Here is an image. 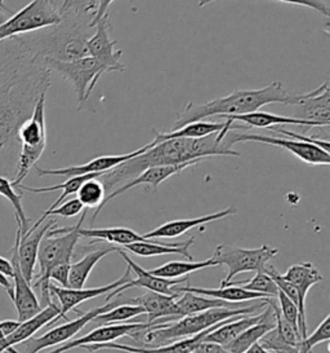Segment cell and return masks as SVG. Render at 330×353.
Returning <instances> with one entry per match:
<instances>
[{"instance_id":"1","label":"cell","mask_w":330,"mask_h":353,"mask_svg":"<svg viewBox=\"0 0 330 353\" xmlns=\"http://www.w3.org/2000/svg\"><path fill=\"white\" fill-rule=\"evenodd\" d=\"M51 85V70L14 38L0 42V167L20 146L19 130Z\"/></svg>"},{"instance_id":"2","label":"cell","mask_w":330,"mask_h":353,"mask_svg":"<svg viewBox=\"0 0 330 353\" xmlns=\"http://www.w3.org/2000/svg\"><path fill=\"white\" fill-rule=\"evenodd\" d=\"M151 143L153 146L144 153L103 174L101 181L109 194L150 167L175 166L184 163L195 166L210 157H240L239 152L227 148L223 139L219 137V132L201 139L179 137L160 143L153 140Z\"/></svg>"},{"instance_id":"3","label":"cell","mask_w":330,"mask_h":353,"mask_svg":"<svg viewBox=\"0 0 330 353\" xmlns=\"http://www.w3.org/2000/svg\"><path fill=\"white\" fill-rule=\"evenodd\" d=\"M92 19L62 14L60 23L38 32L14 37L21 46L41 60L72 61L88 56L87 41L91 37Z\"/></svg>"},{"instance_id":"4","label":"cell","mask_w":330,"mask_h":353,"mask_svg":"<svg viewBox=\"0 0 330 353\" xmlns=\"http://www.w3.org/2000/svg\"><path fill=\"white\" fill-rule=\"evenodd\" d=\"M293 94L280 82H272L258 90H237L223 97L210 100L206 104L188 103L185 110L177 115L175 127L170 131L184 125L203 121L210 117H228L258 112L262 106L270 104H289Z\"/></svg>"},{"instance_id":"5","label":"cell","mask_w":330,"mask_h":353,"mask_svg":"<svg viewBox=\"0 0 330 353\" xmlns=\"http://www.w3.org/2000/svg\"><path fill=\"white\" fill-rule=\"evenodd\" d=\"M267 299V298H266ZM266 299L243 308H213L190 316H184L175 322L153 323L129 335L137 347H159L169 343L178 342L204 332L219 322L226 321L236 316L254 314L258 310L266 307Z\"/></svg>"},{"instance_id":"6","label":"cell","mask_w":330,"mask_h":353,"mask_svg":"<svg viewBox=\"0 0 330 353\" xmlns=\"http://www.w3.org/2000/svg\"><path fill=\"white\" fill-rule=\"evenodd\" d=\"M88 208L82 210V215L76 225L67 227V228L50 229L45 236L43 237L38 252V263H39V273L36 277L32 279L31 286L41 289V308L50 305L52 301L51 280L50 273L51 270L60 265V264H69L72 263L74 250L78 245L80 239V228L82 221L87 216Z\"/></svg>"},{"instance_id":"7","label":"cell","mask_w":330,"mask_h":353,"mask_svg":"<svg viewBox=\"0 0 330 353\" xmlns=\"http://www.w3.org/2000/svg\"><path fill=\"white\" fill-rule=\"evenodd\" d=\"M45 96L41 94L34 106L32 114L19 130L20 153L16 168V176L12 180L13 187L20 185L29 175L31 168L39 161L47 148V125H45Z\"/></svg>"},{"instance_id":"8","label":"cell","mask_w":330,"mask_h":353,"mask_svg":"<svg viewBox=\"0 0 330 353\" xmlns=\"http://www.w3.org/2000/svg\"><path fill=\"white\" fill-rule=\"evenodd\" d=\"M62 20L57 0H31L0 26V42L22 34L51 28Z\"/></svg>"},{"instance_id":"9","label":"cell","mask_w":330,"mask_h":353,"mask_svg":"<svg viewBox=\"0 0 330 353\" xmlns=\"http://www.w3.org/2000/svg\"><path fill=\"white\" fill-rule=\"evenodd\" d=\"M278 254V249L262 245L258 249H243L232 245H219L212 259L217 265H226L227 276L221 281V286L234 280L237 274L245 272H265L268 261L274 259Z\"/></svg>"},{"instance_id":"10","label":"cell","mask_w":330,"mask_h":353,"mask_svg":"<svg viewBox=\"0 0 330 353\" xmlns=\"http://www.w3.org/2000/svg\"><path fill=\"white\" fill-rule=\"evenodd\" d=\"M223 141L227 148L232 149V145L236 143H261L266 145L278 146L293 156L297 157L300 161L309 165L315 166H328L330 165V152L322 149L321 146L300 141L290 137H276V136L261 135V134H252V132H237V131H228Z\"/></svg>"},{"instance_id":"11","label":"cell","mask_w":330,"mask_h":353,"mask_svg":"<svg viewBox=\"0 0 330 353\" xmlns=\"http://www.w3.org/2000/svg\"><path fill=\"white\" fill-rule=\"evenodd\" d=\"M45 66L50 70H54L70 82L76 94L79 109L89 99L94 87L98 83L103 74L109 73L106 68L96 61L91 56H85L72 61H57V60H44Z\"/></svg>"},{"instance_id":"12","label":"cell","mask_w":330,"mask_h":353,"mask_svg":"<svg viewBox=\"0 0 330 353\" xmlns=\"http://www.w3.org/2000/svg\"><path fill=\"white\" fill-rule=\"evenodd\" d=\"M115 305H116V301H113L111 303L104 304L102 307H97L89 312L80 313V316L78 319L66 322L61 326L53 327L50 332L43 334L39 338L31 336L28 341L19 344L20 345L19 353H39L45 348L56 347V345L69 342L78 332H82V329L85 327V325L92 321L94 317H97L98 314H102L104 312L110 311Z\"/></svg>"},{"instance_id":"13","label":"cell","mask_w":330,"mask_h":353,"mask_svg":"<svg viewBox=\"0 0 330 353\" xmlns=\"http://www.w3.org/2000/svg\"><path fill=\"white\" fill-rule=\"evenodd\" d=\"M287 106L293 109L292 118L303 121L306 127H329V83L325 82L309 94H293Z\"/></svg>"},{"instance_id":"14","label":"cell","mask_w":330,"mask_h":353,"mask_svg":"<svg viewBox=\"0 0 330 353\" xmlns=\"http://www.w3.org/2000/svg\"><path fill=\"white\" fill-rule=\"evenodd\" d=\"M96 32L92 34L87 41V50L88 56L93 57L96 61L102 65L110 72H124L125 65L120 63L123 56V51H116L115 46L116 41H113L110 35V21L109 16H104L102 20L94 25Z\"/></svg>"},{"instance_id":"15","label":"cell","mask_w":330,"mask_h":353,"mask_svg":"<svg viewBox=\"0 0 330 353\" xmlns=\"http://www.w3.org/2000/svg\"><path fill=\"white\" fill-rule=\"evenodd\" d=\"M133 280L132 279V270H129V267H126L125 273L119 279L115 281L113 283L104 285V286H100V288H91V289H72V288H61V286H56L51 283L50 290H51L52 296H56L58 301H60V319H65L66 313L70 311H76V307L80 305L84 301H91L94 298H98L101 295H107L109 292L123 286L125 283L131 282Z\"/></svg>"},{"instance_id":"16","label":"cell","mask_w":330,"mask_h":353,"mask_svg":"<svg viewBox=\"0 0 330 353\" xmlns=\"http://www.w3.org/2000/svg\"><path fill=\"white\" fill-rule=\"evenodd\" d=\"M153 146V143H148L146 145L131 152V153H125V154H118V156H101L94 158L92 161L79 165V166H70L66 168H56V170H47V168H41V167H35L38 176H82V175H88V174H101L103 175L104 172L113 170L116 166L122 165L123 162L129 161L131 158L138 156L141 153L146 152L147 149H150Z\"/></svg>"},{"instance_id":"17","label":"cell","mask_w":330,"mask_h":353,"mask_svg":"<svg viewBox=\"0 0 330 353\" xmlns=\"http://www.w3.org/2000/svg\"><path fill=\"white\" fill-rule=\"evenodd\" d=\"M10 264L13 268V296L12 301L14 304V308L19 314V321L23 322L34 317L43 310L41 301L38 299L35 291L32 290L30 282L26 280L22 274L17 258V239L14 242V246L10 251Z\"/></svg>"},{"instance_id":"18","label":"cell","mask_w":330,"mask_h":353,"mask_svg":"<svg viewBox=\"0 0 330 353\" xmlns=\"http://www.w3.org/2000/svg\"><path fill=\"white\" fill-rule=\"evenodd\" d=\"M56 227V220L50 219L47 223L43 221L39 227L29 229L23 236H21L20 230L17 229L16 239H17V258L20 270L23 277L29 282H32L35 277V267L38 263V252L41 246V239L50 229Z\"/></svg>"},{"instance_id":"19","label":"cell","mask_w":330,"mask_h":353,"mask_svg":"<svg viewBox=\"0 0 330 353\" xmlns=\"http://www.w3.org/2000/svg\"><path fill=\"white\" fill-rule=\"evenodd\" d=\"M285 280L289 281L297 291L299 295V317L298 329L300 339L307 336V320H306V298L309 289L322 281V276L319 270H316L312 263H302L296 264L288 268L287 273L283 274Z\"/></svg>"},{"instance_id":"20","label":"cell","mask_w":330,"mask_h":353,"mask_svg":"<svg viewBox=\"0 0 330 353\" xmlns=\"http://www.w3.org/2000/svg\"><path fill=\"white\" fill-rule=\"evenodd\" d=\"M225 321L219 322L213 325L212 327L206 329L200 334H196L191 338H186L178 342L169 343L165 345L159 347H137V345H129V344H120V343H104V344H91V345H82V348L88 350L89 352L93 351H101V350H115L126 353H191L196 348V345L201 342L209 332L216 330Z\"/></svg>"},{"instance_id":"21","label":"cell","mask_w":330,"mask_h":353,"mask_svg":"<svg viewBox=\"0 0 330 353\" xmlns=\"http://www.w3.org/2000/svg\"><path fill=\"white\" fill-rule=\"evenodd\" d=\"M153 323H142V322H134V323H122V325H106L98 326L91 332L85 334L82 338L72 339L70 342L63 343L58 348L50 353H63L72 351L74 348H82V345H91V344H104V343L115 342L116 339L122 336H129L134 332H138L141 329H146Z\"/></svg>"},{"instance_id":"22","label":"cell","mask_w":330,"mask_h":353,"mask_svg":"<svg viewBox=\"0 0 330 353\" xmlns=\"http://www.w3.org/2000/svg\"><path fill=\"white\" fill-rule=\"evenodd\" d=\"M191 166H192V165H190V163H184V165H175V166H156L146 168L138 176H135L134 179H132V180H129L128 183H125L122 187L115 189L110 194H107L106 198L103 199L101 208H98V210L94 212L93 220L98 216V214H100L101 210L106 206V203H109L110 201H113V198L119 197L120 194H123L126 190H131V189H133L134 187H140V185H148V187H151L156 190L157 187H159L163 181L168 180L169 177L181 174L184 170Z\"/></svg>"},{"instance_id":"23","label":"cell","mask_w":330,"mask_h":353,"mask_svg":"<svg viewBox=\"0 0 330 353\" xmlns=\"http://www.w3.org/2000/svg\"><path fill=\"white\" fill-rule=\"evenodd\" d=\"M60 305L52 301L50 305L44 307L38 314L31 317L26 321L21 322L19 329L10 335L4 336L0 342V353L8 352L14 345L28 341L35 332H39L45 325H52L60 320Z\"/></svg>"},{"instance_id":"24","label":"cell","mask_w":330,"mask_h":353,"mask_svg":"<svg viewBox=\"0 0 330 353\" xmlns=\"http://www.w3.org/2000/svg\"><path fill=\"white\" fill-rule=\"evenodd\" d=\"M178 295H164L154 291L144 292V295L126 301L128 304H135L144 308V314H147V323H156L164 319L165 322L181 319L178 308L175 305V299Z\"/></svg>"},{"instance_id":"25","label":"cell","mask_w":330,"mask_h":353,"mask_svg":"<svg viewBox=\"0 0 330 353\" xmlns=\"http://www.w3.org/2000/svg\"><path fill=\"white\" fill-rule=\"evenodd\" d=\"M236 214L237 208L235 206H230V208H225L222 211H217L213 214H208V215H203V216H199V218L173 220V221L165 223V224L157 227L154 230L146 233V234H144V237L146 239H175V237H179V236L185 234L186 232L196 228V227H200V225L210 223V221L222 220V219L231 216V215H236Z\"/></svg>"},{"instance_id":"26","label":"cell","mask_w":330,"mask_h":353,"mask_svg":"<svg viewBox=\"0 0 330 353\" xmlns=\"http://www.w3.org/2000/svg\"><path fill=\"white\" fill-rule=\"evenodd\" d=\"M116 252L123 258L124 261L126 263V265L129 267V270H132V273L137 276L135 280L128 282V288L129 289H132V288H141V289L154 291V292L164 294V295H178L173 290V288L178 286L179 283H185V282L188 281V279H186V277L173 279V280L157 277V276H154L153 273H150L148 270H144L137 263H134L133 260L131 259V256L123 249H118Z\"/></svg>"},{"instance_id":"27","label":"cell","mask_w":330,"mask_h":353,"mask_svg":"<svg viewBox=\"0 0 330 353\" xmlns=\"http://www.w3.org/2000/svg\"><path fill=\"white\" fill-rule=\"evenodd\" d=\"M195 237L187 239L185 242H177V243H154L148 239H144L142 242H133L124 246V251H129L137 256L142 258H151V256H160V255H169V254H178L188 260L194 259V256L190 254V248L195 243Z\"/></svg>"},{"instance_id":"28","label":"cell","mask_w":330,"mask_h":353,"mask_svg":"<svg viewBox=\"0 0 330 353\" xmlns=\"http://www.w3.org/2000/svg\"><path fill=\"white\" fill-rule=\"evenodd\" d=\"M276 325L275 320V313L271 305H268L266 303V311L263 312V317L261 321L252 325L250 327L245 329L241 334H239L236 338L231 343L227 344L226 348L228 352L231 353H243L247 351L249 347H252L253 344L259 342V339L270 332L271 329H274Z\"/></svg>"},{"instance_id":"29","label":"cell","mask_w":330,"mask_h":353,"mask_svg":"<svg viewBox=\"0 0 330 353\" xmlns=\"http://www.w3.org/2000/svg\"><path fill=\"white\" fill-rule=\"evenodd\" d=\"M175 292H192L197 295H204L209 298H216L228 303H244V301H257V299H266L267 296L259 292L245 290L241 286L230 285L219 289H204V288H192V286H175Z\"/></svg>"},{"instance_id":"30","label":"cell","mask_w":330,"mask_h":353,"mask_svg":"<svg viewBox=\"0 0 330 353\" xmlns=\"http://www.w3.org/2000/svg\"><path fill=\"white\" fill-rule=\"evenodd\" d=\"M263 317V313L261 314H254V316H236L231 317L223 322L216 330L209 332L206 338L203 339L204 342H213L217 344H221L226 347L228 343L232 342L236 338L239 334L244 332L252 325L261 321Z\"/></svg>"},{"instance_id":"31","label":"cell","mask_w":330,"mask_h":353,"mask_svg":"<svg viewBox=\"0 0 330 353\" xmlns=\"http://www.w3.org/2000/svg\"><path fill=\"white\" fill-rule=\"evenodd\" d=\"M225 121H231L234 123L247 125L249 130L252 128H272L276 125H305L306 123L300 119H296L292 117L285 115L274 114L267 112H253L241 115H228V117H221Z\"/></svg>"},{"instance_id":"32","label":"cell","mask_w":330,"mask_h":353,"mask_svg":"<svg viewBox=\"0 0 330 353\" xmlns=\"http://www.w3.org/2000/svg\"><path fill=\"white\" fill-rule=\"evenodd\" d=\"M184 294L181 298L175 299V305L179 312V316H190L200 312L213 310V308H243V304L236 303H228L216 298H209L204 295H197L192 292H181Z\"/></svg>"},{"instance_id":"33","label":"cell","mask_w":330,"mask_h":353,"mask_svg":"<svg viewBox=\"0 0 330 353\" xmlns=\"http://www.w3.org/2000/svg\"><path fill=\"white\" fill-rule=\"evenodd\" d=\"M119 248L109 246L104 249L89 251L82 259L70 264V274H69V283L72 289H82L85 286V282L91 276L93 268L97 265L100 260L107 256L109 254L118 251Z\"/></svg>"},{"instance_id":"34","label":"cell","mask_w":330,"mask_h":353,"mask_svg":"<svg viewBox=\"0 0 330 353\" xmlns=\"http://www.w3.org/2000/svg\"><path fill=\"white\" fill-rule=\"evenodd\" d=\"M230 123V121L225 122H210V121H197L192 122L188 125H184L175 131H169V132H155V143H160L164 140L169 139H179V137H186V139H201L216 132H221L227 125Z\"/></svg>"},{"instance_id":"35","label":"cell","mask_w":330,"mask_h":353,"mask_svg":"<svg viewBox=\"0 0 330 353\" xmlns=\"http://www.w3.org/2000/svg\"><path fill=\"white\" fill-rule=\"evenodd\" d=\"M80 237H87V239H93L97 242L100 241H106L110 243H116V245H129L133 242H142L144 237L142 234H138L132 229L123 228V227H116V228H80Z\"/></svg>"},{"instance_id":"36","label":"cell","mask_w":330,"mask_h":353,"mask_svg":"<svg viewBox=\"0 0 330 353\" xmlns=\"http://www.w3.org/2000/svg\"><path fill=\"white\" fill-rule=\"evenodd\" d=\"M210 267H217L216 261L212 259L206 260V261H194V260H187V261H168L163 265L155 268V270H148L154 276L163 277V279H182V276H187L190 273H194L197 270H206Z\"/></svg>"},{"instance_id":"37","label":"cell","mask_w":330,"mask_h":353,"mask_svg":"<svg viewBox=\"0 0 330 353\" xmlns=\"http://www.w3.org/2000/svg\"><path fill=\"white\" fill-rule=\"evenodd\" d=\"M101 174H88V175H82V176H72L69 177L65 183L58 184V185H53V187H45V188H30L25 187V185H17L16 188H19L21 190H26V192H30V193H48V192H54V190H62V194L60 197L57 198L54 201V203L52 205L51 208H48L47 211H52L56 208H58L61 205L62 202L72 194H76L78 189L80 188L84 181L89 180V179H96V177H101Z\"/></svg>"},{"instance_id":"38","label":"cell","mask_w":330,"mask_h":353,"mask_svg":"<svg viewBox=\"0 0 330 353\" xmlns=\"http://www.w3.org/2000/svg\"><path fill=\"white\" fill-rule=\"evenodd\" d=\"M0 196L7 198L10 205L14 208V216L17 221V229L20 230L21 236H23L29 230V219L25 214V210L22 206V196L16 192L12 181L7 177L0 175Z\"/></svg>"},{"instance_id":"39","label":"cell","mask_w":330,"mask_h":353,"mask_svg":"<svg viewBox=\"0 0 330 353\" xmlns=\"http://www.w3.org/2000/svg\"><path fill=\"white\" fill-rule=\"evenodd\" d=\"M78 199L84 208H96V211L101 208L103 199L106 198V190L103 187L100 177L89 179L84 181L76 192Z\"/></svg>"},{"instance_id":"40","label":"cell","mask_w":330,"mask_h":353,"mask_svg":"<svg viewBox=\"0 0 330 353\" xmlns=\"http://www.w3.org/2000/svg\"><path fill=\"white\" fill-rule=\"evenodd\" d=\"M140 314H144L142 307L135 305V304L124 303L122 305H115L110 311L104 312L102 314H98L91 322H93L97 326H103V325H110V323H115V322L126 321V320H131V319L137 317Z\"/></svg>"},{"instance_id":"41","label":"cell","mask_w":330,"mask_h":353,"mask_svg":"<svg viewBox=\"0 0 330 353\" xmlns=\"http://www.w3.org/2000/svg\"><path fill=\"white\" fill-rule=\"evenodd\" d=\"M330 341V314H328L324 321L315 329V332L306 338L300 339L297 345L298 353H314V348L320 343H328Z\"/></svg>"},{"instance_id":"42","label":"cell","mask_w":330,"mask_h":353,"mask_svg":"<svg viewBox=\"0 0 330 353\" xmlns=\"http://www.w3.org/2000/svg\"><path fill=\"white\" fill-rule=\"evenodd\" d=\"M245 290L259 292L266 295L267 298H276L278 294V288L274 280L268 276L266 272H258L252 280L247 281L243 285Z\"/></svg>"},{"instance_id":"43","label":"cell","mask_w":330,"mask_h":353,"mask_svg":"<svg viewBox=\"0 0 330 353\" xmlns=\"http://www.w3.org/2000/svg\"><path fill=\"white\" fill-rule=\"evenodd\" d=\"M82 210H84V208H82L80 201L78 198H72V199H69L67 202H62L58 208H56L52 211H44L41 218L29 229H35L36 227H39L43 221H45L47 218L53 216V215L54 216H62V218H74V216L79 215Z\"/></svg>"},{"instance_id":"44","label":"cell","mask_w":330,"mask_h":353,"mask_svg":"<svg viewBox=\"0 0 330 353\" xmlns=\"http://www.w3.org/2000/svg\"><path fill=\"white\" fill-rule=\"evenodd\" d=\"M96 0H63L60 7L62 14H76L94 19L96 14Z\"/></svg>"},{"instance_id":"45","label":"cell","mask_w":330,"mask_h":353,"mask_svg":"<svg viewBox=\"0 0 330 353\" xmlns=\"http://www.w3.org/2000/svg\"><path fill=\"white\" fill-rule=\"evenodd\" d=\"M276 298L278 299V310H280V313H281L283 319H284L285 321H288L289 323L299 332V312L297 305H296L293 301H290L284 292H281L280 290H278V296H276Z\"/></svg>"},{"instance_id":"46","label":"cell","mask_w":330,"mask_h":353,"mask_svg":"<svg viewBox=\"0 0 330 353\" xmlns=\"http://www.w3.org/2000/svg\"><path fill=\"white\" fill-rule=\"evenodd\" d=\"M259 344L271 353L281 352L290 348L292 345L284 341V338L281 336V334L278 332V327L275 325L274 329H271L270 332H266L261 339H259Z\"/></svg>"},{"instance_id":"47","label":"cell","mask_w":330,"mask_h":353,"mask_svg":"<svg viewBox=\"0 0 330 353\" xmlns=\"http://www.w3.org/2000/svg\"><path fill=\"white\" fill-rule=\"evenodd\" d=\"M217 1V0H199L197 6L200 8L206 7L208 4ZM281 3H287V4H294V6H302V7H307L314 11L319 12L321 14H324L325 17H329V7L324 0H278Z\"/></svg>"},{"instance_id":"48","label":"cell","mask_w":330,"mask_h":353,"mask_svg":"<svg viewBox=\"0 0 330 353\" xmlns=\"http://www.w3.org/2000/svg\"><path fill=\"white\" fill-rule=\"evenodd\" d=\"M70 264H60L54 267L50 273V280L56 281L61 288H70L69 274H70Z\"/></svg>"},{"instance_id":"49","label":"cell","mask_w":330,"mask_h":353,"mask_svg":"<svg viewBox=\"0 0 330 353\" xmlns=\"http://www.w3.org/2000/svg\"><path fill=\"white\" fill-rule=\"evenodd\" d=\"M191 353H231L227 351L226 348L221 344L213 342H201L196 345L195 350Z\"/></svg>"},{"instance_id":"50","label":"cell","mask_w":330,"mask_h":353,"mask_svg":"<svg viewBox=\"0 0 330 353\" xmlns=\"http://www.w3.org/2000/svg\"><path fill=\"white\" fill-rule=\"evenodd\" d=\"M113 0H96V4H97V8H96V14H94V19L91 22V28H94V25L100 20H102L104 16H107V11L110 8V6L113 4Z\"/></svg>"},{"instance_id":"51","label":"cell","mask_w":330,"mask_h":353,"mask_svg":"<svg viewBox=\"0 0 330 353\" xmlns=\"http://www.w3.org/2000/svg\"><path fill=\"white\" fill-rule=\"evenodd\" d=\"M20 325L21 322L19 321V320H17V321H13V320L0 321V330H1V334H3L4 336H7V335H10L12 332H16Z\"/></svg>"},{"instance_id":"52","label":"cell","mask_w":330,"mask_h":353,"mask_svg":"<svg viewBox=\"0 0 330 353\" xmlns=\"http://www.w3.org/2000/svg\"><path fill=\"white\" fill-rule=\"evenodd\" d=\"M0 272L8 277L12 279L13 277V268H12V264H10V260L4 259L0 256Z\"/></svg>"},{"instance_id":"53","label":"cell","mask_w":330,"mask_h":353,"mask_svg":"<svg viewBox=\"0 0 330 353\" xmlns=\"http://www.w3.org/2000/svg\"><path fill=\"white\" fill-rule=\"evenodd\" d=\"M0 286L6 289V291H7L8 295H10V299H12V296H13V285L10 283L8 277H6L1 272H0Z\"/></svg>"},{"instance_id":"54","label":"cell","mask_w":330,"mask_h":353,"mask_svg":"<svg viewBox=\"0 0 330 353\" xmlns=\"http://www.w3.org/2000/svg\"><path fill=\"white\" fill-rule=\"evenodd\" d=\"M13 13L6 6H0V26L7 21Z\"/></svg>"},{"instance_id":"55","label":"cell","mask_w":330,"mask_h":353,"mask_svg":"<svg viewBox=\"0 0 330 353\" xmlns=\"http://www.w3.org/2000/svg\"><path fill=\"white\" fill-rule=\"evenodd\" d=\"M243 353H271L267 350H265L259 343H256V344H253L252 347H249L247 351H244Z\"/></svg>"},{"instance_id":"56","label":"cell","mask_w":330,"mask_h":353,"mask_svg":"<svg viewBox=\"0 0 330 353\" xmlns=\"http://www.w3.org/2000/svg\"><path fill=\"white\" fill-rule=\"evenodd\" d=\"M278 353H298V350H297V347H290L288 350H285V351H281V352Z\"/></svg>"},{"instance_id":"57","label":"cell","mask_w":330,"mask_h":353,"mask_svg":"<svg viewBox=\"0 0 330 353\" xmlns=\"http://www.w3.org/2000/svg\"><path fill=\"white\" fill-rule=\"evenodd\" d=\"M3 339H4V335H3V334H1V330H0V342H1V341H3Z\"/></svg>"}]
</instances>
